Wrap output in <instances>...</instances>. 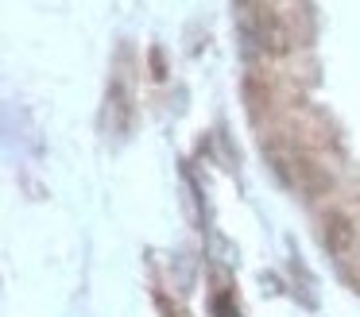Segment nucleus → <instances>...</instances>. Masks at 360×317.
Here are the masks:
<instances>
[{"mask_svg":"<svg viewBox=\"0 0 360 317\" xmlns=\"http://www.w3.org/2000/svg\"><path fill=\"white\" fill-rule=\"evenodd\" d=\"M128 124H132V89L124 77H117L109 85V131L120 136V131H128Z\"/></svg>","mask_w":360,"mask_h":317,"instance_id":"obj_2","label":"nucleus"},{"mask_svg":"<svg viewBox=\"0 0 360 317\" xmlns=\"http://www.w3.org/2000/svg\"><path fill=\"white\" fill-rule=\"evenodd\" d=\"M352 244H356V228H352L349 216H341V213L326 216V247H329V252L345 255Z\"/></svg>","mask_w":360,"mask_h":317,"instance_id":"obj_3","label":"nucleus"},{"mask_svg":"<svg viewBox=\"0 0 360 317\" xmlns=\"http://www.w3.org/2000/svg\"><path fill=\"white\" fill-rule=\"evenodd\" d=\"M267 155H271L275 170H279V174L287 178L298 193L318 198V193L329 190V174L310 159V151H302V147H295V143H271V147H267Z\"/></svg>","mask_w":360,"mask_h":317,"instance_id":"obj_1","label":"nucleus"}]
</instances>
